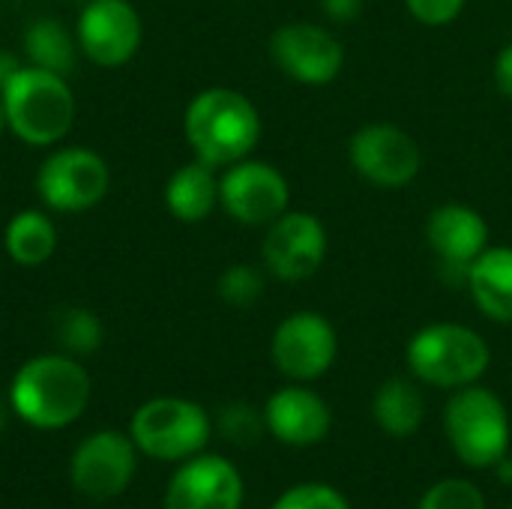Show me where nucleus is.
I'll return each mask as SVG.
<instances>
[{
  "label": "nucleus",
  "mask_w": 512,
  "mask_h": 509,
  "mask_svg": "<svg viewBox=\"0 0 512 509\" xmlns=\"http://www.w3.org/2000/svg\"><path fill=\"white\" fill-rule=\"evenodd\" d=\"M318 6L333 24H351L363 15L366 0H318Z\"/></svg>",
  "instance_id": "c85d7f7f"
},
{
  "label": "nucleus",
  "mask_w": 512,
  "mask_h": 509,
  "mask_svg": "<svg viewBox=\"0 0 512 509\" xmlns=\"http://www.w3.org/2000/svg\"><path fill=\"white\" fill-rule=\"evenodd\" d=\"M510 509H512V507H510Z\"/></svg>",
  "instance_id": "f704fd0d"
},
{
  "label": "nucleus",
  "mask_w": 512,
  "mask_h": 509,
  "mask_svg": "<svg viewBox=\"0 0 512 509\" xmlns=\"http://www.w3.org/2000/svg\"><path fill=\"white\" fill-rule=\"evenodd\" d=\"M54 333L69 354H93L102 345V321L96 318V312L81 306L60 312Z\"/></svg>",
  "instance_id": "393cba45"
},
{
  "label": "nucleus",
  "mask_w": 512,
  "mask_h": 509,
  "mask_svg": "<svg viewBox=\"0 0 512 509\" xmlns=\"http://www.w3.org/2000/svg\"><path fill=\"white\" fill-rule=\"evenodd\" d=\"M6 255L21 267H42L57 249V228L42 210H21L3 231Z\"/></svg>",
  "instance_id": "412c9836"
},
{
  "label": "nucleus",
  "mask_w": 512,
  "mask_h": 509,
  "mask_svg": "<svg viewBox=\"0 0 512 509\" xmlns=\"http://www.w3.org/2000/svg\"><path fill=\"white\" fill-rule=\"evenodd\" d=\"M345 150L354 174L378 189H402L423 171V150L417 138L390 120L357 126Z\"/></svg>",
  "instance_id": "0eeeda50"
},
{
  "label": "nucleus",
  "mask_w": 512,
  "mask_h": 509,
  "mask_svg": "<svg viewBox=\"0 0 512 509\" xmlns=\"http://www.w3.org/2000/svg\"><path fill=\"white\" fill-rule=\"evenodd\" d=\"M90 390L93 384L81 363L66 354H42L15 372L9 402L27 426L54 432L84 414Z\"/></svg>",
  "instance_id": "f03ea898"
},
{
  "label": "nucleus",
  "mask_w": 512,
  "mask_h": 509,
  "mask_svg": "<svg viewBox=\"0 0 512 509\" xmlns=\"http://www.w3.org/2000/svg\"><path fill=\"white\" fill-rule=\"evenodd\" d=\"M144 39V24L129 0H90L75 24L78 51L96 66L129 63Z\"/></svg>",
  "instance_id": "4468645a"
},
{
  "label": "nucleus",
  "mask_w": 512,
  "mask_h": 509,
  "mask_svg": "<svg viewBox=\"0 0 512 509\" xmlns=\"http://www.w3.org/2000/svg\"><path fill=\"white\" fill-rule=\"evenodd\" d=\"M426 243L450 285H465L471 264L489 249L492 231L486 216L462 201L438 204L426 219Z\"/></svg>",
  "instance_id": "ddd939ff"
},
{
  "label": "nucleus",
  "mask_w": 512,
  "mask_h": 509,
  "mask_svg": "<svg viewBox=\"0 0 512 509\" xmlns=\"http://www.w3.org/2000/svg\"><path fill=\"white\" fill-rule=\"evenodd\" d=\"M372 417L378 429L390 438H411L426 420V399L417 378H387L372 396Z\"/></svg>",
  "instance_id": "aec40b11"
},
{
  "label": "nucleus",
  "mask_w": 512,
  "mask_h": 509,
  "mask_svg": "<svg viewBox=\"0 0 512 509\" xmlns=\"http://www.w3.org/2000/svg\"><path fill=\"white\" fill-rule=\"evenodd\" d=\"M492 81H495L498 93L512 102V42H507V45L495 54V63H492Z\"/></svg>",
  "instance_id": "c756f323"
},
{
  "label": "nucleus",
  "mask_w": 512,
  "mask_h": 509,
  "mask_svg": "<svg viewBox=\"0 0 512 509\" xmlns=\"http://www.w3.org/2000/svg\"><path fill=\"white\" fill-rule=\"evenodd\" d=\"M6 129L30 147L60 144L75 123V93L66 75L18 66L0 87Z\"/></svg>",
  "instance_id": "7ed1b4c3"
},
{
  "label": "nucleus",
  "mask_w": 512,
  "mask_h": 509,
  "mask_svg": "<svg viewBox=\"0 0 512 509\" xmlns=\"http://www.w3.org/2000/svg\"><path fill=\"white\" fill-rule=\"evenodd\" d=\"M339 354V336L327 315L303 309L279 321L270 339L273 366L294 384L318 381L330 372Z\"/></svg>",
  "instance_id": "f8f14e48"
},
{
  "label": "nucleus",
  "mask_w": 512,
  "mask_h": 509,
  "mask_svg": "<svg viewBox=\"0 0 512 509\" xmlns=\"http://www.w3.org/2000/svg\"><path fill=\"white\" fill-rule=\"evenodd\" d=\"M9 414H15V411H12V402H9V393H6V396L0 393V432H3L6 423H9Z\"/></svg>",
  "instance_id": "2f4dec72"
},
{
  "label": "nucleus",
  "mask_w": 512,
  "mask_h": 509,
  "mask_svg": "<svg viewBox=\"0 0 512 509\" xmlns=\"http://www.w3.org/2000/svg\"><path fill=\"white\" fill-rule=\"evenodd\" d=\"M273 509H351L348 498L327 483H300L279 495Z\"/></svg>",
  "instance_id": "bb28decb"
},
{
  "label": "nucleus",
  "mask_w": 512,
  "mask_h": 509,
  "mask_svg": "<svg viewBox=\"0 0 512 509\" xmlns=\"http://www.w3.org/2000/svg\"><path fill=\"white\" fill-rule=\"evenodd\" d=\"M219 207L246 228H267L291 210L288 177L264 159H240L219 174Z\"/></svg>",
  "instance_id": "1a4fd4ad"
},
{
  "label": "nucleus",
  "mask_w": 512,
  "mask_h": 509,
  "mask_svg": "<svg viewBox=\"0 0 512 509\" xmlns=\"http://www.w3.org/2000/svg\"><path fill=\"white\" fill-rule=\"evenodd\" d=\"M444 432L468 468H495L510 450V411L489 387L468 384L453 390L444 408Z\"/></svg>",
  "instance_id": "39448f33"
},
{
  "label": "nucleus",
  "mask_w": 512,
  "mask_h": 509,
  "mask_svg": "<svg viewBox=\"0 0 512 509\" xmlns=\"http://www.w3.org/2000/svg\"><path fill=\"white\" fill-rule=\"evenodd\" d=\"M183 132L195 159L213 168H228L249 159L258 147L261 114L246 93L231 87H207L186 105Z\"/></svg>",
  "instance_id": "f257e3e1"
},
{
  "label": "nucleus",
  "mask_w": 512,
  "mask_h": 509,
  "mask_svg": "<svg viewBox=\"0 0 512 509\" xmlns=\"http://www.w3.org/2000/svg\"><path fill=\"white\" fill-rule=\"evenodd\" d=\"M327 228L309 210H285L264 228L261 267L279 282H306L327 261Z\"/></svg>",
  "instance_id": "9b49d317"
},
{
  "label": "nucleus",
  "mask_w": 512,
  "mask_h": 509,
  "mask_svg": "<svg viewBox=\"0 0 512 509\" xmlns=\"http://www.w3.org/2000/svg\"><path fill=\"white\" fill-rule=\"evenodd\" d=\"M243 507V477L225 459L213 453H198L186 459L168 489L165 509H240Z\"/></svg>",
  "instance_id": "dca6fc26"
},
{
  "label": "nucleus",
  "mask_w": 512,
  "mask_h": 509,
  "mask_svg": "<svg viewBox=\"0 0 512 509\" xmlns=\"http://www.w3.org/2000/svg\"><path fill=\"white\" fill-rule=\"evenodd\" d=\"M267 276L270 273L264 267H258V264H231V267L222 270V276L216 282V291L228 306L249 309L264 297Z\"/></svg>",
  "instance_id": "5701e85b"
},
{
  "label": "nucleus",
  "mask_w": 512,
  "mask_h": 509,
  "mask_svg": "<svg viewBox=\"0 0 512 509\" xmlns=\"http://www.w3.org/2000/svg\"><path fill=\"white\" fill-rule=\"evenodd\" d=\"M75 48L78 42L57 18H36L24 30V57L30 66L69 75V69L75 66Z\"/></svg>",
  "instance_id": "4be33fe9"
},
{
  "label": "nucleus",
  "mask_w": 512,
  "mask_h": 509,
  "mask_svg": "<svg viewBox=\"0 0 512 509\" xmlns=\"http://www.w3.org/2000/svg\"><path fill=\"white\" fill-rule=\"evenodd\" d=\"M219 168L192 159L180 165L165 183V204L174 219L186 225L204 222L219 207Z\"/></svg>",
  "instance_id": "6ab92c4d"
},
{
  "label": "nucleus",
  "mask_w": 512,
  "mask_h": 509,
  "mask_svg": "<svg viewBox=\"0 0 512 509\" xmlns=\"http://www.w3.org/2000/svg\"><path fill=\"white\" fill-rule=\"evenodd\" d=\"M18 66H21V63H18L9 51H3V48H0V87L6 84V78H9Z\"/></svg>",
  "instance_id": "7c9ffc66"
},
{
  "label": "nucleus",
  "mask_w": 512,
  "mask_h": 509,
  "mask_svg": "<svg viewBox=\"0 0 512 509\" xmlns=\"http://www.w3.org/2000/svg\"><path fill=\"white\" fill-rule=\"evenodd\" d=\"M129 435L135 447L150 459L186 462L204 453L213 435V420L198 402L177 399V396H156L132 414Z\"/></svg>",
  "instance_id": "423d86ee"
},
{
  "label": "nucleus",
  "mask_w": 512,
  "mask_h": 509,
  "mask_svg": "<svg viewBox=\"0 0 512 509\" xmlns=\"http://www.w3.org/2000/svg\"><path fill=\"white\" fill-rule=\"evenodd\" d=\"M111 186L105 159L87 147H60L36 171V192L54 213H84L96 207Z\"/></svg>",
  "instance_id": "9d476101"
},
{
  "label": "nucleus",
  "mask_w": 512,
  "mask_h": 509,
  "mask_svg": "<svg viewBox=\"0 0 512 509\" xmlns=\"http://www.w3.org/2000/svg\"><path fill=\"white\" fill-rule=\"evenodd\" d=\"M267 432L288 447H315L330 435V405L309 387L291 384L276 390L264 405Z\"/></svg>",
  "instance_id": "f3484780"
},
{
  "label": "nucleus",
  "mask_w": 512,
  "mask_h": 509,
  "mask_svg": "<svg viewBox=\"0 0 512 509\" xmlns=\"http://www.w3.org/2000/svg\"><path fill=\"white\" fill-rule=\"evenodd\" d=\"M213 426L234 447H255L261 441V435L267 432L264 411L252 408L249 402H228V405H222Z\"/></svg>",
  "instance_id": "b1692460"
},
{
  "label": "nucleus",
  "mask_w": 512,
  "mask_h": 509,
  "mask_svg": "<svg viewBox=\"0 0 512 509\" xmlns=\"http://www.w3.org/2000/svg\"><path fill=\"white\" fill-rule=\"evenodd\" d=\"M402 3L408 15L423 27H447L468 6V0H402Z\"/></svg>",
  "instance_id": "cd10ccee"
},
{
  "label": "nucleus",
  "mask_w": 512,
  "mask_h": 509,
  "mask_svg": "<svg viewBox=\"0 0 512 509\" xmlns=\"http://www.w3.org/2000/svg\"><path fill=\"white\" fill-rule=\"evenodd\" d=\"M465 288L483 318L512 324V246H495L471 264Z\"/></svg>",
  "instance_id": "a211bd4d"
},
{
  "label": "nucleus",
  "mask_w": 512,
  "mask_h": 509,
  "mask_svg": "<svg viewBox=\"0 0 512 509\" xmlns=\"http://www.w3.org/2000/svg\"><path fill=\"white\" fill-rule=\"evenodd\" d=\"M6 129V114H3V102H0V132Z\"/></svg>",
  "instance_id": "72a5a7b5"
},
{
  "label": "nucleus",
  "mask_w": 512,
  "mask_h": 509,
  "mask_svg": "<svg viewBox=\"0 0 512 509\" xmlns=\"http://www.w3.org/2000/svg\"><path fill=\"white\" fill-rule=\"evenodd\" d=\"M417 509H486L483 492L471 480H441L435 483L423 498Z\"/></svg>",
  "instance_id": "a878e982"
},
{
  "label": "nucleus",
  "mask_w": 512,
  "mask_h": 509,
  "mask_svg": "<svg viewBox=\"0 0 512 509\" xmlns=\"http://www.w3.org/2000/svg\"><path fill=\"white\" fill-rule=\"evenodd\" d=\"M495 468H501V480H507V483H510V480H512V459H507V456H504V459H501V462H498Z\"/></svg>",
  "instance_id": "473e14b6"
},
{
  "label": "nucleus",
  "mask_w": 512,
  "mask_h": 509,
  "mask_svg": "<svg viewBox=\"0 0 512 509\" xmlns=\"http://www.w3.org/2000/svg\"><path fill=\"white\" fill-rule=\"evenodd\" d=\"M135 459L138 447L132 435H120L111 429L93 432L75 447L69 462V480L84 498L111 501L129 486L135 474Z\"/></svg>",
  "instance_id": "2eb2a0df"
},
{
  "label": "nucleus",
  "mask_w": 512,
  "mask_h": 509,
  "mask_svg": "<svg viewBox=\"0 0 512 509\" xmlns=\"http://www.w3.org/2000/svg\"><path fill=\"white\" fill-rule=\"evenodd\" d=\"M267 54L285 78L303 87L333 84L345 69V42L318 21L279 24L270 33Z\"/></svg>",
  "instance_id": "6e6552de"
},
{
  "label": "nucleus",
  "mask_w": 512,
  "mask_h": 509,
  "mask_svg": "<svg viewBox=\"0 0 512 509\" xmlns=\"http://www.w3.org/2000/svg\"><path fill=\"white\" fill-rule=\"evenodd\" d=\"M405 363L420 384L459 390L480 384L492 366V348L477 330L456 321H438L420 327L408 339Z\"/></svg>",
  "instance_id": "20e7f679"
}]
</instances>
